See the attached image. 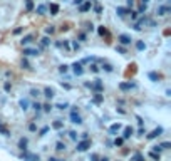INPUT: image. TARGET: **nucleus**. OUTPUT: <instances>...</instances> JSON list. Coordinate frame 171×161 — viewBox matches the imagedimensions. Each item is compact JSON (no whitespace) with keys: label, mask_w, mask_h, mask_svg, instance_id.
Returning a JSON list of instances; mask_svg holds the SVG:
<instances>
[{"label":"nucleus","mask_w":171,"mask_h":161,"mask_svg":"<svg viewBox=\"0 0 171 161\" xmlns=\"http://www.w3.org/2000/svg\"><path fill=\"white\" fill-rule=\"evenodd\" d=\"M117 40H119V44H123V45H129V44L133 42V39L126 34H121L119 37H117Z\"/></svg>","instance_id":"1"},{"label":"nucleus","mask_w":171,"mask_h":161,"mask_svg":"<svg viewBox=\"0 0 171 161\" xmlns=\"http://www.w3.org/2000/svg\"><path fill=\"white\" fill-rule=\"evenodd\" d=\"M156 13H158L159 17H163V15H168V13H170V7H166V5H161V7H158V9H156Z\"/></svg>","instance_id":"2"},{"label":"nucleus","mask_w":171,"mask_h":161,"mask_svg":"<svg viewBox=\"0 0 171 161\" xmlns=\"http://www.w3.org/2000/svg\"><path fill=\"white\" fill-rule=\"evenodd\" d=\"M91 146V141H87V139H84V141H81V143L77 144V151H86V149Z\"/></svg>","instance_id":"3"},{"label":"nucleus","mask_w":171,"mask_h":161,"mask_svg":"<svg viewBox=\"0 0 171 161\" xmlns=\"http://www.w3.org/2000/svg\"><path fill=\"white\" fill-rule=\"evenodd\" d=\"M71 121H72L74 124H81V123H82V119H81V116L77 114L76 111H72V113H71Z\"/></svg>","instance_id":"4"},{"label":"nucleus","mask_w":171,"mask_h":161,"mask_svg":"<svg viewBox=\"0 0 171 161\" xmlns=\"http://www.w3.org/2000/svg\"><path fill=\"white\" fill-rule=\"evenodd\" d=\"M72 69H74V74H76V76H81L82 72H84V69H82V66L79 62L72 64Z\"/></svg>","instance_id":"5"},{"label":"nucleus","mask_w":171,"mask_h":161,"mask_svg":"<svg viewBox=\"0 0 171 161\" xmlns=\"http://www.w3.org/2000/svg\"><path fill=\"white\" fill-rule=\"evenodd\" d=\"M119 87H121V91H129V89H133V87H136V84H131V82H121Z\"/></svg>","instance_id":"6"},{"label":"nucleus","mask_w":171,"mask_h":161,"mask_svg":"<svg viewBox=\"0 0 171 161\" xmlns=\"http://www.w3.org/2000/svg\"><path fill=\"white\" fill-rule=\"evenodd\" d=\"M24 55H39V49H30V47H25V49H24Z\"/></svg>","instance_id":"7"},{"label":"nucleus","mask_w":171,"mask_h":161,"mask_svg":"<svg viewBox=\"0 0 171 161\" xmlns=\"http://www.w3.org/2000/svg\"><path fill=\"white\" fill-rule=\"evenodd\" d=\"M49 10H51V15H57V13H59V5H57V4H51V5H49Z\"/></svg>","instance_id":"8"},{"label":"nucleus","mask_w":171,"mask_h":161,"mask_svg":"<svg viewBox=\"0 0 171 161\" xmlns=\"http://www.w3.org/2000/svg\"><path fill=\"white\" fill-rule=\"evenodd\" d=\"M129 12H131V10L124 9V7H117V9H116V13H117V15H121V17H124V15H126V13H129Z\"/></svg>","instance_id":"9"},{"label":"nucleus","mask_w":171,"mask_h":161,"mask_svg":"<svg viewBox=\"0 0 171 161\" xmlns=\"http://www.w3.org/2000/svg\"><path fill=\"white\" fill-rule=\"evenodd\" d=\"M44 96L51 99V98H54V96H56V91H54V89H51V87H47V89L44 91Z\"/></svg>","instance_id":"10"},{"label":"nucleus","mask_w":171,"mask_h":161,"mask_svg":"<svg viewBox=\"0 0 171 161\" xmlns=\"http://www.w3.org/2000/svg\"><path fill=\"white\" fill-rule=\"evenodd\" d=\"M32 39H34V35H32V34L25 35V37H24V39L20 40V42H22V45H27V44H30V42H32Z\"/></svg>","instance_id":"11"},{"label":"nucleus","mask_w":171,"mask_h":161,"mask_svg":"<svg viewBox=\"0 0 171 161\" xmlns=\"http://www.w3.org/2000/svg\"><path fill=\"white\" fill-rule=\"evenodd\" d=\"M163 133V127H158V129H154L153 133H151L149 136H148V138H149V139H153V138H156V136H159Z\"/></svg>","instance_id":"12"},{"label":"nucleus","mask_w":171,"mask_h":161,"mask_svg":"<svg viewBox=\"0 0 171 161\" xmlns=\"http://www.w3.org/2000/svg\"><path fill=\"white\" fill-rule=\"evenodd\" d=\"M25 9H27V12L34 10V0H25Z\"/></svg>","instance_id":"13"},{"label":"nucleus","mask_w":171,"mask_h":161,"mask_svg":"<svg viewBox=\"0 0 171 161\" xmlns=\"http://www.w3.org/2000/svg\"><path fill=\"white\" fill-rule=\"evenodd\" d=\"M97 32H99V35H103V37H104V35H106V37H109V32H107V29H106L104 25H101V27H99V29H97Z\"/></svg>","instance_id":"14"},{"label":"nucleus","mask_w":171,"mask_h":161,"mask_svg":"<svg viewBox=\"0 0 171 161\" xmlns=\"http://www.w3.org/2000/svg\"><path fill=\"white\" fill-rule=\"evenodd\" d=\"M131 134H133V127H126L124 129V139H128Z\"/></svg>","instance_id":"15"},{"label":"nucleus","mask_w":171,"mask_h":161,"mask_svg":"<svg viewBox=\"0 0 171 161\" xmlns=\"http://www.w3.org/2000/svg\"><path fill=\"white\" fill-rule=\"evenodd\" d=\"M136 49H138V51H144V49H146V44L141 42V40H138V42H136Z\"/></svg>","instance_id":"16"},{"label":"nucleus","mask_w":171,"mask_h":161,"mask_svg":"<svg viewBox=\"0 0 171 161\" xmlns=\"http://www.w3.org/2000/svg\"><path fill=\"white\" fill-rule=\"evenodd\" d=\"M19 146H20V149H25L27 148V138H22V139L19 141Z\"/></svg>","instance_id":"17"},{"label":"nucleus","mask_w":171,"mask_h":161,"mask_svg":"<svg viewBox=\"0 0 171 161\" xmlns=\"http://www.w3.org/2000/svg\"><path fill=\"white\" fill-rule=\"evenodd\" d=\"M35 12H37L39 15H44V13H45V7H44V5H39L37 9H35Z\"/></svg>","instance_id":"18"},{"label":"nucleus","mask_w":171,"mask_h":161,"mask_svg":"<svg viewBox=\"0 0 171 161\" xmlns=\"http://www.w3.org/2000/svg\"><path fill=\"white\" fill-rule=\"evenodd\" d=\"M89 9H91V4H84V5H81V9L79 10H81V12H87Z\"/></svg>","instance_id":"19"},{"label":"nucleus","mask_w":171,"mask_h":161,"mask_svg":"<svg viewBox=\"0 0 171 161\" xmlns=\"http://www.w3.org/2000/svg\"><path fill=\"white\" fill-rule=\"evenodd\" d=\"M0 133H2L4 136H10V133L7 131V127H5V126H0Z\"/></svg>","instance_id":"20"},{"label":"nucleus","mask_w":171,"mask_h":161,"mask_svg":"<svg viewBox=\"0 0 171 161\" xmlns=\"http://www.w3.org/2000/svg\"><path fill=\"white\" fill-rule=\"evenodd\" d=\"M20 64H22V67H24V69H32V67H30V64L27 62L25 59H22V62H20Z\"/></svg>","instance_id":"21"},{"label":"nucleus","mask_w":171,"mask_h":161,"mask_svg":"<svg viewBox=\"0 0 171 161\" xmlns=\"http://www.w3.org/2000/svg\"><path fill=\"white\" fill-rule=\"evenodd\" d=\"M103 69H104V71H107V72H112V66H111V64H104Z\"/></svg>","instance_id":"22"},{"label":"nucleus","mask_w":171,"mask_h":161,"mask_svg":"<svg viewBox=\"0 0 171 161\" xmlns=\"http://www.w3.org/2000/svg\"><path fill=\"white\" fill-rule=\"evenodd\" d=\"M56 149H57V151H64V149H65V144H62V143H57Z\"/></svg>","instance_id":"23"},{"label":"nucleus","mask_w":171,"mask_h":161,"mask_svg":"<svg viewBox=\"0 0 171 161\" xmlns=\"http://www.w3.org/2000/svg\"><path fill=\"white\" fill-rule=\"evenodd\" d=\"M146 9H148V5L143 4L141 7H139V10H138V13H144V12H146Z\"/></svg>","instance_id":"24"},{"label":"nucleus","mask_w":171,"mask_h":161,"mask_svg":"<svg viewBox=\"0 0 171 161\" xmlns=\"http://www.w3.org/2000/svg\"><path fill=\"white\" fill-rule=\"evenodd\" d=\"M117 129H121V124H119V123H117V124H112V126H111V133L117 131Z\"/></svg>","instance_id":"25"},{"label":"nucleus","mask_w":171,"mask_h":161,"mask_svg":"<svg viewBox=\"0 0 171 161\" xmlns=\"http://www.w3.org/2000/svg\"><path fill=\"white\" fill-rule=\"evenodd\" d=\"M69 106V104H67V102H60V104H57V109H65V107H67Z\"/></svg>","instance_id":"26"},{"label":"nucleus","mask_w":171,"mask_h":161,"mask_svg":"<svg viewBox=\"0 0 171 161\" xmlns=\"http://www.w3.org/2000/svg\"><path fill=\"white\" fill-rule=\"evenodd\" d=\"M27 106H29V102H27L25 99H22V101H20V107H22V109H27Z\"/></svg>","instance_id":"27"},{"label":"nucleus","mask_w":171,"mask_h":161,"mask_svg":"<svg viewBox=\"0 0 171 161\" xmlns=\"http://www.w3.org/2000/svg\"><path fill=\"white\" fill-rule=\"evenodd\" d=\"M39 94H40V91H39V89H32V91H30V96H34V98H37Z\"/></svg>","instance_id":"28"},{"label":"nucleus","mask_w":171,"mask_h":161,"mask_svg":"<svg viewBox=\"0 0 171 161\" xmlns=\"http://www.w3.org/2000/svg\"><path fill=\"white\" fill-rule=\"evenodd\" d=\"M159 146H161L163 149H168V148H170V146H171V143H170V141H166V143H163V144H159Z\"/></svg>","instance_id":"29"},{"label":"nucleus","mask_w":171,"mask_h":161,"mask_svg":"<svg viewBox=\"0 0 171 161\" xmlns=\"http://www.w3.org/2000/svg\"><path fill=\"white\" fill-rule=\"evenodd\" d=\"M52 127H56V129H59V127H62V123H60V121H56V123L52 124Z\"/></svg>","instance_id":"30"},{"label":"nucleus","mask_w":171,"mask_h":161,"mask_svg":"<svg viewBox=\"0 0 171 161\" xmlns=\"http://www.w3.org/2000/svg\"><path fill=\"white\" fill-rule=\"evenodd\" d=\"M45 32H47V34H54V32H56V29H54V27H47V29H45Z\"/></svg>","instance_id":"31"},{"label":"nucleus","mask_w":171,"mask_h":161,"mask_svg":"<svg viewBox=\"0 0 171 161\" xmlns=\"http://www.w3.org/2000/svg\"><path fill=\"white\" fill-rule=\"evenodd\" d=\"M49 44H51L49 37H44V39H42V45H49Z\"/></svg>","instance_id":"32"},{"label":"nucleus","mask_w":171,"mask_h":161,"mask_svg":"<svg viewBox=\"0 0 171 161\" xmlns=\"http://www.w3.org/2000/svg\"><path fill=\"white\" fill-rule=\"evenodd\" d=\"M148 76H149V79H153V80H158V76H156V74H154V72H149V74H148Z\"/></svg>","instance_id":"33"},{"label":"nucleus","mask_w":171,"mask_h":161,"mask_svg":"<svg viewBox=\"0 0 171 161\" xmlns=\"http://www.w3.org/2000/svg\"><path fill=\"white\" fill-rule=\"evenodd\" d=\"M59 72L65 74V72H67V66H60V67H59Z\"/></svg>","instance_id":"34"},{"label":"nucleus","mask_w":171,"mask_h":161,"mask_svg":"<svg viewBox=\"0 0 171 161\" xmlns=\"http://www.w3.org/2000/svg\"><path fill=\"white\" fill-rule=\"evenodd\" d=\"M4 89H5V91H10V89H12V84H10V82H5Z\"/></svg>","instance_id":"35"},{"label":"nucleus","mask_w":171,"mask_h":161,"mask_svg":"<svg viewBox=\"0 0 171 161\" xmlns=\"http://www.w3.org/2000/svg\"><path fill=\"white\" fill-rule=\"evenodd\" d=\"M69 134H71V139H77V133L76 131H71Z\"/></svg>","instance_id":"36"},{"label":"nucleus","mask_w":171,"mask_h":161,"mask_svg":"<svg viewBox=\"0 0 171 161\" xmlns=\"http://www.w3.org/2000/svg\"><path fill=\"white\" fill-rule=\"evenodd\" d=\"M91 71H92V72H99V67L96 66V64H92V66H91Z\"/></svg>","instance_id":"37"},{"label":"nucleus","mask_w":171,"mask_h":161,"mask_svg":"<svg viewBox=\"0 0 171 161\" xmlns=\"http://www.w3.org/2000/svg\"><path fill=\"white\" fill-rule=\"evenodd\" d=\"M94 101L96 102H101V101H103V96H101V94H97V96L94 98Z\"/></svg>","instance_id":"38"},{"label":"nucleus","mask_w":171,"mask_h":161,"mask_svg":"<svg viewBox=\"0 0 171 161\" xmlns=\"http://www.w3.org/2000/svg\"><path fill=\"white\" fill-rule=\"evenodd\" d=\"M34 109H35V111H40V109H42V106H40L39 102H35V104H34Z\"/></svg>","instance_id":"39"},{"label":"nucleus","mask_w":171,"mask_h":161,"mask_svg":"<svg viewBox=\"0 0 171 161\" xmlns=\"http://www.w3.org/2000/svg\"><path fill=\"white\" fill-rule=\"evenodd\" d=\"M42 107H44V111H47V113L52 109V106H51V104H45V106H42Z\"/></svg>","instance_id":"40"},{"label":"nucleus","mask_w":171,"mask_h":161,"mask_svg":"<svg viewBox=\"0 0 171 161\" xmlns=\"http://www.w3.org/2000/svg\"><path fill=\"white\" fill-rule=\"evenodd\" d=\"M116 51L121 52V54H124V52H126V49H124V47H116Z\"/></svg>","instance_id":"41"},{"label":"nucleus","mask_w":171,"mask_h":161,"mask_svg":"<svg viewBox=\"0 0 171 161\" xmlns=\"http://www.w3.org/2000/svg\"><path fill=\"white\" fill-rule=\"evenodd\" d=\"M20 32H22V27H19V29H15V30H13V34H15V35H19Z\"/></svg>","instance_id":"42"},{"label":"nucleus","mask_w":171,"mask_h":161,"mask_svg":"<svg viewBox=\"0 0 171 161\" xmlns=\"http://www.w3.org/2000/svg\"><path fill=\"white\" fill-rule=\"evenodd\" d=\"M47 131H49V127H42V131H40V136H44Z\"/></svg>","instance_id":"43"},{"label":"nucleus","mask_w":171,"mask_h":161,"mask_svg":"<svg viewBox=\"0 0 171 161\" xmlns=\"http://www.w3.org/2000/svg\"><path fill=\"white\" fill-rule=\"evenodd\" d=\"M129 13H131V17L133 19H138V12H129Z\"/></svg>","instance_id":"44"},{"label":"nucleus","mask_w":171,"mask_h":161,"mask_svg":"<svg viewBox=\"0 0 171 161\" xmlns=\"http://www.w3.org/2000/svg\"><path fill=\"white\" fill-rule=\"evenodd\" d=\"M29 129H30V131H35L37 127H35V124H30V126H29Z\"/></svg>","instance_id":"45"},{"label":"nucleus","mask_w":171,"mask_h":161,"mask_svg":"<svg viewBox=\"0 0 171 161\" xmlns=\"http://www.w3.org/2000/svg\"><path fill=\"white\" fill-rule=\"evenodd\" d=\"M123 144V139H116V146H121Z\"/></svg>","instance_id":"46"},{"label":"nucleus","mask_w":171,"mask_h":161,"mask_svg":"<svg viewBox=\"0 0 171 161\" xmlns=\"http://www.w3.org/2000/svg\"><path fill=\"white\" fill-rule=\"evenodd\" d=\"M82 2H84V0H74V4H76V5H81Z\"/></svg>","instance_id":"47"},{"label":"nucleus","mask_w":171,"mask_h":161,"mask_svg":"<svg viewBox=\"0 0 171 161\" xmlns=\"http://www.w3.org/2000/svg\"><path fill=\"white\" fill-rule=\"evenodd\" d=\"M133 4H134L133 0H128V7H133Z\"/></svg>","instance_id":"48"},{"label":"nucleus","mask_w":171,"mask_h":161,"mask_svg":"<svg viewBox=\"0 0 171 161\" xmlns=\"http://www.w3.org/2000/svg\"><path fill=\"white\" fill-rule=\"evenodd\" d=\"M49 161H57V160H56V158H51V160H49Z\"/></svg>","instance_id":"49"},{"label":"nucleus","mask_w":171,"mask_h":161,"mask_svg":"<svg viewBox=\"0 0 171 161\" xmlns=\"http://www.w3.org/2000/svg\"><path fill=\"white\" fill-rule=\"evenodd\" d=\"M148 2H149V0H143V4H148Z\"/></svg>","instance_id":"50"},{"label":"nucleus","mask_w":171,"mask_h":161,"mask_svg":"<svg viewBox=\"0 0 171 161\" xmlns=\"http://www.w3.org/2000/svg\"><path fill=\"white\" fill-rule=\"evenodd\" d=\"M103 161H109V160H106V158H104V160H103Z\"/></svg>","instance_id":"51"}]
</instances>
